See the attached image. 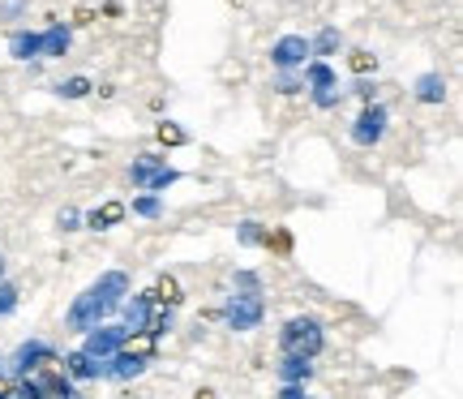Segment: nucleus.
<instances>
[{"label": "nucleus", "mask_w": 463, "mask_h": 399, "mask_svg": "<svg viewBox=\"0 0 463 399\" xmlns=\"http://www.w3.org/2000/svg\"><path fill=\"white\" fill-rule=\"evenodd\" d=\"M125 292H129V280H125L120 271H108L99 283H90L82 297L73 300V309H69V327H73V331H90V327H99L103 318L120 305Z\"/></svg>", "instance_id": "1"}, {"label": "nucleus", "mask_w": 463, "mask_h": 399, "mask_svg": "<svg viewBox=\"0 0 463 399\" xmlns=\"http://www.w3.org/2000/svg\"><path fill=\"white\" fill-rule=\"evenodd\" d=\"M262 292H258V280L249 275V271H241L236 275V292H232L228 300V322L232 331H253L258 322H262Z\"/></svg>", "instance_id": "2"}, {"label": "nucleus", "mask_w": 463, "mask_h": 399, "mask_svg": "<svg viewBox=\"0 0 463 399\" xmlns=\"http://www.w3.org/2000/svg\"><path fill=\"white\" fill-rule=\"evenodd\" d=\"M322 322L317 318H292L288 327H283L279 344H283V356H305V361H314L317 352H322Z\"/></svg>", "instance_id": "3"}, {"label": "nucleus", "mask_w": 463, "mask_h": 399, "mask_svg": "<svg viewBox=\"0 0 463 399\" xmlns=\"http://www.w3.org/2000/svg\"><path fill=\"white\" fill-rule=\"evenodd\" d=\"M65 48H69V31L65 26H52L48 34H14V43H9V52H14L17 61H31V56H65Z\"/></svg>", "instance_id": "4"}, {"label": "nucleus", "mask_w": 463, "mask_h": 399, "mask_svg": "<svg viewBox=\"0 0 463 399\" xmlns=\"http://www.w3.org/2000/svg\"><path fill=\"white\" fill-rule=\"evenodd\" d=\"M129 176H133V185H137V189H167V185L176 181V172H172L164 159H155V155H142V159L133 164Z\"/></svg>", "instance_id": "5"}, {"label": "nucleus", "mask_w": 463, "mask_h": 399, "mask_svg": "<svg viewBox=\"0 0 463 399\" xmlns=\"http://www.w3.org/2000/svg\"><path fill=\"white\" fill-rule=\"evenodd\" d=\"M129 327H99V331H90L86 335V356H90V361H103V356H112L116 348H120V344H125V339H129Z\"/></svg>", "instance_id": "6"}, {"label": "nucleus", "mask_w": 463, "mask_h": 399, "mask_svg": "<svg viewBox=\"0 0 463 399\" xmlns=\"http://www.w3.org/2000/svg\"><path fill=\"white\" fill-rule=\"evenodd\" d=\"M43 361H56V352L43 344V339H31V344H22V348L14 352V361H9V369H14L17 378H26L31 369H39Z\"/></svg>", "instance_id": "7"}, {"label": "nucleus", "mask_w": 463, "mask_h": 399, "mask_svg": "<svg viewBox=\"0 0 463 399\" xmlns=\"http://www.w3.org/2000/svg\"><path fill=\"white\" fill-rule=\"evenodd\" d=\"M309 39H300V34H283L279 43L270 48V61L279 69H292V65H305V56H309Z\"/></svg>", "instance_id": "8"}, {"label": "nucleus", "mask_w": 463, "mask_h": 399, "mask_svg": "<svg viewBox=\"0 0 463 399\" xmlns=\"http://www.w3.org/2000/svg\"><path fill=\"white\" fill-rule=\"evenodd\" d=\"M382 133H386V108H378V103H369L361 112V120H356V129H352V138L361 142V147H373Z\"/></svg>", "instance_id": "9"}, {"label": "nucleus", "mask_w": 463, "mask_h": 399, "mask_svg": "<svg viewBox=\"0 0 463 399\" xmlns=\"http://www.w3.org/2000/svg\"><path fill=\"white\" fill-rule=\"evenodd\" d=\"M142 366H146L142 356H129V352L116 348L112 356H103V361H99V378H137V374H142Z\"/></svg>", "instance_id": "10"}, {"label": "nucleus", "mask_w": 463, "mask_h": 399, "mask_svg": "<svg viewBox=\"0 0 463 399\" xmlns=\"http://www.w3.org/2000/svg\"><path fill=\"white\" fill-rule=\"evenodd\" d=\"M309 82H314L317 108H331V103L339 100V82H335V73L326 65H309Z\"/></svg>", "instance_id": "11"}, {"label": "nucleus", "mask_w": 463, "mask_h": 399, "mask_svg": "<svg viewBox=\"0 0 463 399\" xmlns=\"http://www.w3.org/2000/svg\"><path fill=\"white\" fill-rule=\"evenodd\" d=\"M150 305H155V292H142V297L129 300V309H125V327L129 331H146L150 327Z\"/></svg>", "instance_id": "12"}, {"label": "nucleus", "mask_w": 463, "mask_h": 399, "mask_svg": "<svg viewBox=\"0 0 463 399\" xmlns=\"http://www.w3.org/2000/svg\"><path fill=\"white\" fill-rule=\"evenodd\" d=\"M442 95H447V82H442L438 73H425V78L416 82V100L420 103H442Z\"/></svg>", "instance_id": "13"}, {"label": "nucleus", "mask_w": 463, "mask_h": 399, "mask_svg": "<svg viewBox=\"0 0 463 399\" xmlns=\"http://www.w3.org/2000/svg\"><path fill=\"white\" fill-rule=\"evenodd\" d=\"M69 374L73 378H99V361H90L86 352H73L69 356Z\"/></svg>", "instance_id": "14"}, {"label": "nucleus", "mask_w": 463, "mask_h": 399, "mask_svg": "<svg viewBox=\"0 0 463 399\" xmlns=\"http://www.w3.org/2000/svg\"><path fill=\"white\" fill-rule=\"evenodd\" d=\"M279 374L288 378V383H297V378H309V361H305V356H283Z\"/></svg>", "instance_id": "15"}, {"label": "nucleus", "mask_w": 463, "mask_h": 399, "mask_svg": "<svg viewBox=\"0 0 463 399\" xmlns=\"http://www.w3.org/2000/svg\"><path fill=\"white\" fill-rule=\"evenodd\" d=\"M120 215H125L120 206H103V211H95V215H90V228H108V223H116Z\"/></svg>", "instance_id": "16"}, {"label": "nucleus", "mask_w": 463, "mask_h": 399, "mask_svg": "<svg viewBox=\"0 0 463 399\" xmlns=\"http://www.w3.org/2000/svg\"><path fill=\"white\" fill-rule=\"evenodd\" d=\"M86 90H90V82H86V78H69V82L61 86V95H65V100H82Z\"/></svg>", "instance_id": "17"}, {"label": "nucleus", "mask_w": 463, "mask_h": 399, "mask_svg": "<svg viewBox=\"0 0 463 399\" xmlns=\"http://www.w3.org/2000/svg\"><path fill=\"white\" fill-rule=\"evenodd\" d=\"M14 305H17V288L14 283H0V318L14 314Z\"/></svg>", "instance_id": "18"}, {"label": "nucleus", "mask_w": 463, "mask_h": 399, "mask_svg": "<svg viewBox=\"0 0 463 399\" xmlns=\"http://www.w3.org/2000/svg\"><path fill=\"white\" fill-rule=\"evenodd\" d=\"M133 211H137V215H159V198H137Z\"/></svg>", "instance_id": "19"}, {"label": "nucleus", "mask_w": 463, "mask_h": 399, "mask_svg": "<svg viewBox=\"0 0 463 399\" xmlns=\"http://www.w3.org/2000/svg\"><path fill=\"white\" fill-rule=\"evenodd\" d=\"M241 241H245V245H258V241H262L258 223H245V228H241Z\"/></svg>", "instance_id": "20"}, {"label": "nucleus", "mask_w": 463, "mask_h": 399, "mask_svg": "<svg viewBox=\"0 0 463 399\" xmlns=\"http://www.w3.org/2000/svg\"><path fill=\"white\" fill-rule=\"evenodd\" d=\"M335 43H339V34H335V31H322V39H317V52H331Z\"/></svg>", "instance_id": "21"}, {"label": "nucleus", "mask_w": 463, "mask_h": 399, "mask_svg": "<svg viewBox=\"0 0 463 399\" xmlns=\"http://www.w3.org/2000/svg\"><path fill=\"white\" fill-rule=\"evenodd\" d=\"M159 138H164V142H184V133L172 129V125H164V129H159Z\"/></svg>", "instance_id": "22"}, {"label": "nucleus", "mask_w": 463, "mask_h": 399, "mask_svg": "<svg viewBox=\"0 0 463 399\" xmlns=\"http://www.w3.org/2000/svg\"><path fill=\"white\" fill-rule=\"evenodd\" d=\"M159 292H164L167 305H172V300H181V297H176V283H172V280H164V288H159Z\"/></svg>", "instance_id": "23"}, {"label": "nucleus", "mask_w": 463, "mask_h": 399, "mask_svg": "<svg viewBox=\"0 0 463 399\" xmlns=\"http://www.w3.org/2000/svg\"><path fill=\"white\" fill-rule=\"evenodd\" d=\"M0 275H5V258H0Z\"/></svg>", "instance_id": "24"}, {"label": "nucleus", "mask_w": 463, "mask_h": 399, "mask_svg": "<svg viewBox=\"0 0 463 399\" xmlns=\"http://www.w3.org/2000/svg\"><path fill=\"white\" fill-rule=\"evenodd\" d=\"M0 366H5V361H0Z\"/></svg>", "instance_id": "25"}]
</instances>
